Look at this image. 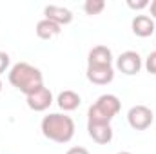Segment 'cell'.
<instances>
[{
	"instance_id": "ffe728a7",
	"label": "cell",
	"mask_w": 156,
	"mask_h": 154,
	"mask_svg": "<svg viewBox=\"0 0 156 154\" xmlns=\"http://www.w3.org/2000/svg\"><path fill=\"white\" fill-rule=\"evenodd\" d=\"M118 154H131V152H127V151H123V152H118Z\"/></svg>"
},
{
	"instance_id": "e0dca14e",
	"label": "cell",
	"mask_w": 156,
	"mask_h": 154,
	"mask_svg": "<svg viewBox=\"0 0 156 154\" xmlns=\"http://www.w3.org/2000/svg\"><path fill=\"white\" fill-rule=\"evenodd\" d=\"M127 5H129L131 9H144V7L149 5V2H147V0H140V2H133V0H129Z\"/></svg>"
},
{
	"instance_id": "2e32d148",
	"label": "cell",
	"mask_w": 156,
	"mask_h": 154,
	"mask_svg": "<svg viewBox=\"0 0 156 154\" xmlns=\"http://www.w3.org/2000/svg\"><path fill=\"white\" fill-rule=\"evenodd\" d=\"M7 65H9V54L4 53V51H0V75L7 69Z\"/></svg>"
},
{
	"instance_id": "ba28073f",
	"label": "cell",
	"mask_w": 156,
	"mask_h": 154,
	"mask_svg": "<svg viewBox=\"0 0 156 154\" xmlns=\"http://www.w3.org/2000/svg\"><path fill=\"white\" fill-rule=\"evenodd\" d=\"M44 15H45V20H51L58 26H66L73 20V13L62 5H45Z\"/></svg>"
},
{
	"instance_id": "5bb4252c",
	"label": "cell",
	"mask_w": 156,
	"mask_h": 154,
	"mask_svg": "<svg viewBox=\"0 0 156 154\" xmlns=\"http://www.w3.org/2000/svg\"><path fill=\"white\" fill-rule=\"evenodd\" d=\"M104 7H105V2L104 0H87L83 4V11L87 15H98V13L104 11Z\"/></svg>"
},
{
	"instance_id": "52a82bcc",
	"label": "cell",
	"mask_w": 156,
	"mask_h": 154,
	"mask_svg": "<svg viewBox=\"0 0 156 154\" xmlns=\"http://www.w3.org/2000/svg\"><path fill=\"white\" fill-rule=\"evenodd\" d=\"M115 71L111 65H89L87 67V80L96 85H105L113 82Z\"/></svg>"
},
{
	"instance_id": "7c38bea8",
	"label": "cell",
	"mask_w": 156,
	"mask_h": 154,
	"mask_svg": "<svg viewBox=\"0 0 156 154\" xmlns=\"http://www.w3.org/2000/svg\"><path fill=\"white\" fill-rule=\"evenodd\" d=\"M60 26L58 24H55V22H51V20H40L38 24H37V35H38V38L42 40H49V38H55L56 35H60Z\"/></svg>"
},
{
	"instance_id": "5b68a950",
	"label": "cell",
	"mask_w": 156,
	"mask_h": 154,
	"mask_svg": "<svg viewBox=\"0 0 156 154\" xmlns=\"http://www.w3.org/2000/svg\"><path fill=\"white\" fill-rule=\"evenodd\" d=\"M116 67L118 71H122L123 75H136L142 69V58L134 51H125V53H122L118 56Z\"/></svg>"
},
{
	"instance_id": "8fae6325",
	"label": "cell",
	"mask_w": 156,
	"mask_h": 154,
	"mask_svg": "<svg viewBox=\"0 0 156 154\" xmlns=\"http://www.w3.org/2000/svg\"><path fill=\"white\" fill-rule=\"evenodd\" d=\"M113 53L105 45H96L89 51V65H111Z\"/></svg>"
},
{
	"instance_id": "3957f363",
	"label": "cell",
	"mask_w": 156,
	"mask_h": 154,
	"mask_svg": "<svg viewBox=\"0 0 156 154\" xmlns=\"http://www.w3.org/2000/svg\"><path fill=\"white\" fill-rule=\"evenodd\" d=\"M120 111V100L115 94H102L94 105L89 107V123H109Z\"/></svg>"
},
{
	"instance_id": "d6986e66",
	"label": "cell",
	"mask_w": 156,
	"mask_h": 154,
	"mask_svg": "<svg viewBox=\"0 0 156 154\" xmlns=\"http://www.w3.org/2000/svg\"><path fill=\"white\" fill-rule=\"evenodd\" d=\"M149 5H151V15L156 18V0H154V2H151Z\"/></svg>"
},
{
	"instance_id": "44dd1931",
	"label": "cell",
	"mask_w": 156,
	"mask_h": 154,
	"mask_svg": "<svg viewBox=\"0 0 156 154\" xmlns=\"http://www.w3.org/2000/svg\"><path fill=\"white\" fill-rule=\"evenodd\" d=\"M0 91H2V82H0Z\"/></svg>"
},
{
	"instance_id": "4fadbf2b",
	"label": "cell",
	"mask_w": 156,
	"mask_h": 154,
	"mask_svg": "<svg viewBox=\"0 0 156 154\" xmlns=\"http://www.w3.org/2000/svg\"><path fill=\"white\" fill-rule=\"evenodd\" d=\"M80 96H78L75 91H64L58 94V107L62 111H75L78 105H80Z\"/></svg>"
},
{
	"instance_id": "9a60e30c",
	"label": "cell",
	"mask_w": 156,
	"mask_h": 154,
	"mask_svg": "<svg viewBox=\"0 0 156 154\" xmlns=\"http://www.w3.org/2000/svg\"><path fill=\"white\" fill-rule=\"evenodd\" d=\"M145 69H147L151 75H156V51H153V53L147 56V62H145Z\"/></svg>"
},
{
	"instance_id": "7a4b0ae2",
	"label": "cell",
	"mask_w": 156,
	"mask_h": 154,
	"mask_svg": "<svg viewBox=\"0 0 156 154\" xmlns=\"http://www.w3.org/2000/svg\"><path fill=\"white\" fill-rule=\"evenodd\" d=\"M42 134L56 143H67L75 136V121L66 114H49L42 120Z\"/></svg>"
},
{
	"instance_id": "9c48e42d",
	"label": "cell",
	"mask_w": 156,
	"mask_h": 154,
	"mask_svg": "<svg viewBox=\"0 0 156 154\" xmlns=\"http://www.w3.org/2000/svg\"><path fill=\"white\" fill-rule=\"evenodd\" d=\"M87 131H89V136L100 145H105L113 140L111 123H87Z\"/></svg>"
},
{
	"instance_id": "30bf717a",
	"label": "cell",
	"mask_w": 156,
	"mask_h": 154,
	"mask_svg": "<svg viewBox=\"0 0 156 154\" xmlns=\"http://www.w3.org/2000/svg\"><path fill=\"white\" fill-rule=\"evenodd\" d=\"M133 33L140 38H147L154 33V22L147 15H138L133 20Z\"/></svg>"
},
{
	"instance_id": "6da1fadb",
	"label": "cell",
	"mask_w": 156,
	"mask_h": 154,
	"mask_svg": "<svg viewBox=\"0 0 156 154\" xmlns=\"http://www.w3.org/2000/svg\"><path fill=\"white\" fill-rule=\"evenodd\" d=\"M9 82L13 87H16L20 93H24L26 96L33 94L35 91H38L40 87H44V78L37 67L26 64V62H18L11 67L9 71Z\"/></svg>"
},
{
	"instance_id": "277c9868",
	"label": "cell",
	"mask_w": 156,
	"mask_h": 154,
	"mask_svg": "<svg viewBox=\"0 0 156 154\" xmlns=\"http://www.w3.org/2000/svg\"><path fill=\"white\" fill-rule=\"evenodd\" d=\"M127 121H129V125L133 129L144 131L153 123V111L149 107H145V105H134L127 113Z\"/></svg>"
},
{
	"instance_id": "8992f818",
	"label": "cell",
	"mask_w": 156,
	"mask_h": 154,
	"mask_svg": "<svg viewBox=\"0 0 156 154\" xmlns=\"http://www.w3.org/2000/svg\"><path fill=\"white\" fill-rule=\"evenodd\" d=\"M53 103V94L47 87H40L38 91H35L33 94L27 96V105L29 109L37 111V113H42L45 109H49V105Z\"/></svg>"
},
{
	"instance_id": "ac0fdd59",
	"label": "cell",
	"mask_w": 156,
	"mask_h": 154,
	"mask_svg": "<svg viewBox=\"0 0 156 154\" xmlns=\"http://www.w3.org/2000/svg\"><path fill=\"white\" fill-rule=\"evenodd\" d=\"M66 154H89V152H87V149H83V147H71Z\"/></svg>"
}]
</instances>
